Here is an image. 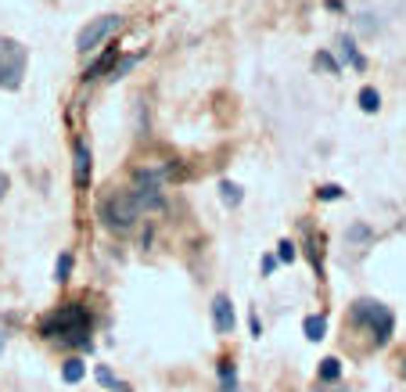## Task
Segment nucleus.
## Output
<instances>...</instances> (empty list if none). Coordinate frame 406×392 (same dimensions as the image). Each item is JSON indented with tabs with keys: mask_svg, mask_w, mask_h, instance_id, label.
<instances>
[{
	"mask_svg": "<svg viewBox=\"0 0 406 392\" xmlns=\"http://www.w3.org/2000/svg\"><path fill=\"white\" fill-rule=\"evenodd\" d=\"M4 342H8V334H4V331H0V349H4Z\"/></svg>",
	"mask_w": 406,
	"mask_h": 392,
	"instance_id": "nucleus-24",
	"label": "nucleus"
},
{
	"mask_svg": "<svg viewBox=\"0 0 406 392\" xmlns=\"http://www.w3.org/2000/svg\"><path fill=\"white\" fill-rule=\"evenodd\" d=\"M317 69H327L331 76H338V62L331 58V54H327V50H320V54H317Z\"/></svg>",
	"mask_w": 406,
	"mask_h": 392,
	"instance_id": "nucleus-18",
	"label": "nucleus"
},
{
	"mask_svg": "<svg viewBox=\"0 0 406 392\" xmlns=\"http://www.w3.org/2000/svg\"><path fill=\"white\" fill-rule=\"evenodd\" d=\"M338 47H341V58H345V62H349L353 69H367V58H363V54L356 50V43H353L349 36H345V40H341Z\"/></svg>",
	"mask_w": 406,
	"mask_h": 392,
	"instance_id": "nucleus-12",
	"label": "nucleus"
},
{
	"mask_svg": "<svg viewBox=\"0 0 406 392\" xmlns=\"http://www.w3.org/2000/svg\"><path fill=\"white\" fill-rule=\"evenodd\" d=\"M90 173H94L90 144L87 141H76V158H72V180H76V187H87L90 184Z\"/></svg>",
	"mask_w": 406,
	"mask_h": 392,
	"instance_id": "nucleus-8",
	"label": "nucleus"
},
{
	"mask_svg": "<svg viewBox=\"0 0 406 392\" xmlns=\"http://www.w3.org/2000/svg\"><path fill=\"white\" fill-rule=\"evenodd\" d=\"M111 392H130V385H119V381H115V385H111Z\"/></svg>",
	"mask_w": 406,
	"mask_h": 392,
	"instance_id": "nucleus-23",
	"label": "nucleus"
},
{
	"mask_svg": "<svg viewBox=\"0 0 406 392\" xmlns=\"http://www.w3.org/2000/svg\"><path fill=\"white\" fill-rule=\"evenodd\" d=\"M26 65H29L26 43L0 36V90H18L26 80Z\"/></svg>",
	"mask_w": 406,
	"mask_h": 392,
	"instance_id": "nucleus-3",
	"label": "nucleus"
},
{
	"mask_svg": "<svg viewBox=\"0 0 406 392\" xmlns=\"http://www.w3.org/2000/svg\"><path fill=\"white\" fill-rule=\"evenodd\" d=\"M137 216H141V205H137L133 191H111V195L101 202V219H104L108 231H119V234L133 231Z\"/></svg>",
	"mask_w": 406,
	"mask_h": 392,
	"instance_id": "nucleus-2",
	"label": "nucleus"
},
{
	"mask_svg": "<svg viewBox=\"0 0 406 392\" xmlns=\"http://www.w3.org/2000/svg\"><path fill=\"white\" fill-rule=\"evenodd\" d=\"M302 331H306L309 342H320L324 334H327V317H324V313H309V317L302 320Z\"/></svg>",
	"mask_w": 406,
	"mask_h": 392,
	"instance_id": "nucleus-10",
	"label": "nucleus"
},
{
	"mask_svg": "<svg viewBox=\"0 0 406 392\" xmlns=\"http://www.w3.org/2000/svg\"><path fill=\"white\" fill-rule=\"evenodd\" d=\"M40 334L47 342H62V346H90V313L79 303H69L62 310H54L40 320Z\"/></svg>",
	"mask_w": 406,
	"mask_h": 392,
	"instance_id": "nucleus-1",
	"label": "nucleus"
},
{
	"mask_svg": "<svg viewBox=\"0 0 406 392\" xmlns=\"http://www.w3.org/2000/svg\"><path fill=\"white\" fill-rule=\"evenodd\" d=\"M356 101H360V108H363V111H367V116H374V111H378V108H381V94H378V90H374V87H363V90H360V97H356Z\"/></svg>",
	"mask_w": 406,
	"mask_h": 392,
	"instance_id": "nucleus-13",
	"label": "nucleus"
},
{
	"mask_svg": "<svg viewBox=\"0 0 406 392\" xmlns=\"http://www.w3.org/2000/svg\"><path fill=\"white\" fill-rule=\"evenodd\" d=\"M97 381H101V385H115V374H111L108 367H97Z\"/></svg>",
	"mask_w": 406,
	"mask_h": 392,
	"instance_id": "nucleus-20",
	"label": "nucleus"
},
{
	"mask_svg": "<svg viewBox=\"0 0 406 392\" xmlns=\"http://www.w3.org/2000/svg\"><path fill=\"white\" fill-rule=\"evenodd\" d=\"M69 273H72V252H62V256H57V266H54V281L65 285Z\"/></svg>",
	"mask_w": 406,
	"mask_h": 392,
	"instance_id": "nucleus-14",
	"label": "nucleus"
},
{
	"mask_svg": "<svg viewBox=\"0 0 406 392\" xmlns=\"http://www.w3.org/2000/svg\"><path fill=\"white\" fill-rule=\"evenodd\" d=\"M295 256H299V252H295L292 241H280V245H277V259H280V263H295Z\"/></svg>",
	"mask_w": 406,
	"mask_h": 392,
	"instance_id": "nucleus-17",
	"label": "nucleus"
},
{
	"mask_svg": "<svg viewBox=\"0 0 406 392\" xmlns=\"http://www.w3.org/2000/svg\"><path fill=\"white\" fill-rule=\"evenodd\" d=\"M219 198H223V205H241V198H245V195H241V187H238V184L223 180V184H219Z\"/></svg>",
	"mask_w": 406,
	"mask_h": 392,
	"instance_id": "nucleus-15",
	"label": "nucleus"
},
{
	"mask_svg": "<svg viewBox=\"0 0 406 392\" xmlns=\"http://www.w3.org/2000/svg\"><path fill=\"white\" fill-rule=\"evenodd\" d=\"M133 198H137V205H141V209L158 212V209L165 205V195H162V177H158L155 170H141V173L133 177Z\"/></svg>",
	"mask_w": 406,
	"mask_h": 392,
	"instance_id": "nucleus-6",
	"label": "nucleus"
},
{
	"mask_svg": "<svg viewBox=\"0 0 406 392\" xmlns=\"http://www.w3.org/2000/svg\"><path fill=\"white\" fill-rule=\"evenodd\" d=\"M119 29H123V15H101V18H94L90 26L79 29V36H76V50H79V54H90L94 47H101L111 33H119Z\"/></svg>",
	"mask_w": 406,
	"mask_h": 392,
	"instance_id": "nucleus-5",
	"label": "nucleus"
},
{
	"mask_svg": "<svg viewBox=\"0 0 406 392\" xmlns=\"http://www.w3.org/2000/svg\"><path fill=\"white\" fill-rule=\"evenodd\" d=\"M402 374H406V360H402Z\"/></svg>",
	"mask_w": 406,
	"mask_h": 392,
	"instance_id": "nucleus-25",
	"label": "nucleus"
},
{
	"mask_svg": "<svg viewBox=\"0 0 406 392\" xmlns=\"http://www.w3.org/2000/svg\"><path fill=\"white\" fill-rule=\"evenodd\" d=\"M83 374H87V364H83V360H76V356H72V360H65V364H62V381H65V385L83 381Z\"/></svg>",
	"mask_w": 406,
	"mask_h": 392,
	"instance_id": "nucleus-11",
	"label": "nucleus"
},
{
	"mask_svg": "<svg viewBox=\"0 0 406 392\" xmlns=\"http://www.w3.org/2000/svg\"><path fill=\"white\" fill-rule=\"evenodd\" d=\"M115 58H119V47L111 43V47H108V50L101 54V58H97V62H94V65H90L87 72H83V80H97V76H104V72H108V69L115 65Z\"/></svg>",
	"mask_w": 406,
	"mask_h": 392,
	"instance_id": "nucleus-9",
	"label": "nucleus"
},
{
	"mask_svg": "<svg viewBox=\"0 0 406 392\" xmlns=\"http://www.w3.org/2000/svg\"><path fill=\"white\" fill-rule=\"evenodd\" d=\"M338 378H341V360L327 356V360L320 364V381H338Z\"/></svg>",
	"mask_w": 406,
	"mask_h": 392,
	"instance_id": "nucleus-16",
	"label": "nucleus"
},
{
	"mask_svg": "<svg viewBox=\"0 0 406 392\" xmlns=\"http://www.w3.org/2000/svg\"><path fill=\"white\" fill-rule=\"evenodd\" d=\"M277 263H280L277 256H266V259H263V273H273V270H277Z\"/></svg>",
	"mask_w": 406,
	"mask_h": 392,
	"instance_id": "nucleus-21",
	"label": "nucleus"
},
{
	"mask_svg": "<svg viewBox=\"0 0 406 392\" xmlns=\"http://www.w3.org/2000/svg\"><path fill=\"white\" fill-rule=\"evenodd\" d=\"M8 187H11V184H8V177H4V173H0V202H4V195H8Z\"/></svg>",
	"mask_w": 406,
	"mask_h": 392,
	"instance_id": "nucleus-22",
	"label": "nucleus"
},
{
	"mask_svg": "<svg viewBox=\"0 0 406 392\" xmlns=\"http://www.w3.org/2000/svg\"><path fill=\"white\" fill-rule=\"evenodd\" d=\"M349 317H353V324H367V327H371V334H374L378 346H385V342L392 339L395 317H392L388 306H381V303H374V299H360V303L353 306Z\"/></svg>",
	"mask_w": 406,
	"mask_h": 392,
	"instance_id": "nucleus-4",
	"label": "nucleus"
},
{
	"mask_svg": "<svg viewBox=\"0 0 406 392\" xmlns=\"http://www.w3.org/2000/svg\"><path fill=\"white\" fill-rule=\"evenodd\" d=\"M317 195H320L324 202H334V198H341V187H338V184H324Z\"/></svg>",
	"mask_w": 406,
	"mask_h": 392,
	"instance_id": "nucleus-19",
	"label": "nucleus"
},
{
	"mask_svg": "<svg viewBox=\"0 0 406 392\" xmlns=\"http://www.w3.org/2000/svg\"><path fill=\"white\" fill-rule=\"evenodd\" d=\"M212 324H216L219 334H234L238 317H234V303H230L226 295H216L212 299Z\"/></svg>",
	"mask_w": 406,
	"mask_h": 392,
	"instance_id": "nucleus-7",
	"label": "nucleus"
}]
</instances>
